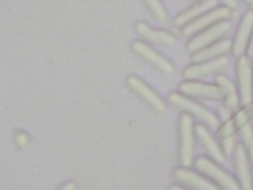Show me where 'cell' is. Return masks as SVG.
<instances>
[{
    "label": "cell",
    "mask_w": 253,
    "mask_h": 190,
    "mask_svg": "<svg viewBox=\"0 0 253 190\" xmlns=\"http://www.w3.org/2000/svg\"><path fill=\"white\" fill-rule=\"evenodd\" d=\"M236 75L238 80L240 101L244 106L248 105L253 99V75L251 60L243 54L238 57L236 64Z\"/></svg>",
    "instance_id": "5b68a950"
},
{
    "label": "cell",
    "mask_w": 253,
    "mask_h": 190,
    "mask_svg": "<svg viewBox=\"0 0 253 190\" xmlns=\"http://www.w3.org/2000/svg\"><path fill=\"white\" fill-rule=\"evenodd\" d=\"M247 48H248V58L250 60L253 59V32L251 34V37H250V40L248 42V46H247Z\"/></svg>",
    "instance_id": "603a6c76"
},
{
    "label": "cell",
    "mask_w": 253,
    "mask_h": 190,
    "mask_svg": "<svg viewBox=\"0 0 253 190\" xmlns=\"http://www.w3.org/2000/svg\"><path fill=\"white\" fill-rule=\"evenodd\" d=\"M169 102L176 108L184 111L185 113L192 115L198 119H200L203 123L207 124L209 127H217L219 122L218 118L212 114L209 109L204 107L203 105L191 100L190 98L177 93L172 92L168 96Z\"/></svg>",
    "instance_id": "6da1fadb"
},
{
    "label": "cell",
    "mask_w": 253,
    "mask_h": 190,
    "mask_svg": "<svg viewBox=\"0 0 253 190\" xmlns=\"http://www.w3.org/2000/svg\"><path fill=\"white\" fill-rule=\"evenodd\" d=\"M229 63L227 56H218L210 60L198 62V64L190 65L183 71L186 79H198L223 70Z\"/></svg>",
    "instance_id": "30bf717a"
},
{
    "label": "cell",
    "mask_w": 253,
    "mask_h": 190,
    "mask_svg": "<svg viewBox=\"0 0 253 190\" xmlns=\"http://www.w3.org/2000/svg\"><path fill=\"white\" fill-rule=\"evenodd\" d=\"M216 83L219 87L222 88L224 94H225V99H224V106L227 107L231 113H234L238 109V95H237V90L233 82L225 75L223 74H218L216 76Z\"/></svg>",
    "instance_id": "d6986e66"
},
{
    "label": "cell",
    "mask_w": 253,
    "mask_h": 190,
    "mask_svg": "<svg viewBox=\"0 0 253 190\" xmlns=\"http://www.w3.org/2000/svg\"><path fill=\"white\" fill-rule=\"evenodd\" d=\"M171 189H182L181 186H172Z\"/></svg>",
    "instance_id": "4316f807"
},
{
    "label": "cell",
    "mask_w": 253,
    "mask_h": 190,
    "mask_svg": "<svg viewBox=\"0 0 253 190\" xmlns=\"http://www.w3.org/2000/svg\"><path fill=\"white\" fill-rule=\"evenodd\" d=\"M126 83L129 88L142 98L156 113L163 114L166 110V105L161 97L152 90L145 82L134 75H128Z\"/></svg>",
    "instance_id": "ba28073f"
},
{
    "label": "cell",
    "mask_w": 253,
    "mask_h": 190,
    "mask_svg": "<svg viewBox=\"0 0 253 190\" xmlns=\"http://www.w3.org/2000/svg\"><path fill=\"white\" fill-rule=\"evenodd\" d=\"M252 187H253V186H252Z\"/></svg>",
    "instance_id": "f1b7e54d"
},
{
    "label": "cell",
    "mask_w": 253,
    "mask_h": 190,
    "mask_svg": "<svg viewBox=\"0 0 253 190\" xmlns=\"http://www.w3.org/2000/svg\"><path fill=\"white\" fill-rule=\"evenodd\" d=\"M196 135L198 136L204 148L210 153V155L216 162H223L225 158V153L223 152L221 146L213 139L211 134L204 125H197L194 129Z\"/></svg>",
    "instance_id": "e0dca14e"
},
{
    "label": "cell",
    "mask_w": 253,
    "mask_h": 190,
    "mask_svg": "<svg viewBox=\"0 0 253 190\" xmlns=\"http://www.w3.org/2000/svg\"><path fill=\"white\" fill-rule=\"evenodd\" d=\"M174 177L184 184L185 186L193 189L199 190H217L218 187L206 179L205 177L199 175L195 171L188 169L186 167H178L173 171Z\"/></svg>",
    "instance_id": "5bb4252c"
},
{
    "label": "cell",
    "mask_w": 253,
    "mask_h": 190,
    "mask_svg": "<svg viewBox=\"0 0 253 190\" xmlns=\"http://www.w3.org/2000/svg\"><path fill=\"white\" fill-rule=\"evenodd\" d=\"M253 32V10H248L242 16L238 28L236 30V34L234 36L231 51L232 54L236 57H239L243 54L245 49L247 48L248 42L250 40L251 34Z\"/></svg>",
    "instance_id": "8fae6325"
},
{
    "label": "cell",
    "mask_w": 253,
    "mask_h": 190,
    "mask_svg": "<svg viewBox=\"0 0 253 190\" xmlns=\"http://www.w3.org/2000/svg\"><path fill=\"white\" fill-rule=\"evenodd\" d=\"M253 118V104L250 103L245 105L239 111L233 115V117L229 118L219 127L217 131V137L219 141L226 140L229 138H234V134L239 132V130L244 127L246 124L250 123Z\"/></svg>",
    "instance_id": "52a82bcc"
},
{
    "label": "cell",
    "mask_w": 253,
    "mask_h": 190,
    "mask_svg": "<svg viewBox=\"0 0 253 190\" xmlns=\"http://www.w3.org/2000/svg\"><path fill=\"white\" fill-rule=\"evenodd\" d=\"M195 164L201 172L206 174L221 188L226 190H238L241 188L238 182L228 172L223 170L212 160L201 156L196 159Z\"/></svg>",
    "instance_id": "3957f363"
},
{
    "label": "cell",
    "mask_w": 253,
    "mask_h": 190,
    "mask_svg": "<svg viewBox=\"0 0 253 190\" xmlns=\"http://www.w3.org/2000/svg\"><path fill=\"white\" fill-rule=\"evenodd\" d=\"M230 15H231V10L225 6L213 8L208 11L207 13L203 14L202 16L198 17L194 21L185 25L182 30V34L186 37L195 35L217 22H220L229 18Z\"/></svg>",
    "instance_id": "277c9868"
},
{
    "label": "cell",
    "mask_w": 253,
    "mask_h": 190,
    "mask_svg": "<svg viewBox=\"0 0 253 190\" xmlns=\"http://www.w3.org/2000/svg\"><path fill=\"white\" fill-rule=\"evenodd\" d=\"M143 1L147 6L149 12L157 21L163 22L167 19L168 17L167 11L160 0H143Z\"/></svg>",
    "instance_id": "44dd1931"
},
{
    "label": "cell",
    "mask_w": 253,
    "mask_h": 190,
    "mask_svg": "<svg viewBox=\"0 0 253 190\" xmlns=\"http://www.w3.org/2000/svg\"><path fill=\"white\" fill-rule=\"evenodd\" d=\"M216 0H200L197 1L194 5L184 10L173 21V25L175 27H183L188 23L194 21L198 17L207 13L208 11L216 7Z\"/></svg>",
    "instance_id": "2e32d148"
},
{
    "label": "cell",
    "mask_w": 253,
    "mask_h": 190,
    "mask_svg": "<svg viewBox=\"0 0 253 190\" xmlns=\"http://www.w3.org/2000/svg\"><path fill=\"white\" fill-rule=\"evenodd\" d=\"M73 188H74V185L71 184V183H69V184H67V185H65V186L62 187V189H64V190H71V189H73Z\"/></svg>",
    "instance_id": "d4e9b609"
},
{
    "label": "cell",
    "mask_w": 253,
    "mask_h": 190,
    "mask_svg": "<svg viewBox=\"0 0 253 190\" xmlns=\"http://www.w3.org/2000/svg\"><path fill=\"white\" fill-rule=\"evenodd\" d=\"M240 136L242 139V144L246 149L249 160L253 161V128L250 123L246 124L240 130Z\"/></svg>",
    "instance_id": "ffe728a7"
},
{
    "label": "cell",
    "mask_w": 253,
    "mask_h": 190,
    "mask_svg": "<svg viewBox=\"0 0 253 190\" xmlns=\"http://www.w3.org/2000/svg\"><path fill=\"white\" fill-rule=\"evenodd\" d=\"M218 1L221 2L225 7L229 8L230 10H234L238 7L237 0H218Z\"/></svg>",
    "instance_id": "7402d4cb"
},
{
    "label": "cell",
    "mask_w": 253,
    "mask_h": 190,
    "mask_svg": "<svg viewBox=\"0 0 253 190\" xmlns=\"http://www.w3.org/2000/svg\"><path fill=\"white\" fill-rule=\"evenodd\" d=\"M136 32L145 40L149 41L150 43L165 46V47H172L175 46L177 43V39L171 33L165 30H158L149 27L144 22H138L135 24Z\"/></svg>",
    "instance_id": "9a60e30c"
},
{
    "label": "cell",
    "mask_w": 253,
    "mask_h": 190,
    "mask_svg": "<svg viewBox=\"0 0 253 190\" xmlns=\"http://www.w3.org/2000/svg\"><path fill=\"white\" fill-rule=\"evenodd\" d=\"M233 152L235 171L238 176L240 186L244 189H251L253 185L249 167V157L246 149L242 143H237L235 144Z\"/></svg>",
    "instance_id": "4fadbf2b"
},
{
    "label": "cell",
    "mask_w": 253,
    "mask_h": 190,
    "mask_svg": "<svg viewBox=\"0 0 253 190\" xmlns=\"http://www.w3.org/2000/svg\"><path fill=\"white\" fill-rule=\"evenodd\" d=\"M230 24L224 20L217 22L203 30L202 33H199L195 38L188 42L187 49L190 52H195L205 47H208L227 34V32L230 31Z\"/></svg>",
    "instance_id": "8992f818"
},
{
    "label": "cell",
    "mask_w": 253,
    "mask_h": 190,
    "mask_svg": "<svg viewBox=\"0 0 253 190\" xmlns=\"http://www.w3.org/2000/svg\"><path fill=\"white\" fill-rule=\"evenodd\" d=\"M232 43L228 40H223L217 43H213L208 47H205L194 52L192 55V61L198 63L212 58H216L225 54L229 49H231Z\"/></svg>",
    "instance_id": "ac0fdd59"
},
{
    "label": "cell",
    "mask_w": 253,
    "mask_h": 190,
    "mask_svg": "<svg viewBox=\"0 0 253 190\" xmlns=\"http://www.w3.org/2000/svg\"><path fill=\"white\" fill-rule=\"evenodd\" d=\"M133 51L141 56L143 59L148 61L151 65L157 68L159 71L165 74H172L175 71V67L173 64L160 53L153 50L147 45L141 42H133L132 43Z\"/></svg>",
    "instance_id": "7c38bea8"
},
{
    "label": "cell",
    "mask_w": 253,
    "mask_h": 190,
    "mask_svg": "<svg viewBox=\"0 0 253 190\" xmlns=\"http://www.w3.org/2000/svg\"><path fill=\"white\" fill-rule=\"evenodd\" d=\"M244 2H245L250 8H253V0H244Z\"/></svg>",
    "instance_id": "484cf974"
},
{
    "label": "cell",
    "mask_w": 253,
    "mask_h": 190,
    "mask_svg": "<svg viewBox=\"0 0 253 190\" xmlns=\"http://www.w3.org/2000/svg\"><path fill=\"white\" fill-rule=\"evenodd\" d=\"M16 141L20 145H24L27 142V137L25 134H18L16 137Z\"/></svg>",
    "instance_id": "cb8c5ba5"
},
{
    "label": "cell",
    "mask_w": 253,
    "mask_h": 190,
    "mask_svg": "<svg viewBox=\"0 0 253 190\" xmlns=\"http://www.w3.org/2000/svg\"><path fill=\"white\" fill-rule=\"evenodd\" d=\"M179 159L183 166L194 162V128L191 115L182 114L179 120Z\"/></svg>",
    "instance_id": "7a4b0ae2"
},
{
    "label": "cell",
    "mask_w": 253,
    "mask_h": 190,
    "mask_svg": "<svg viewBox=\"0 0 253 190\" xmlns=\"http://www.w3.org/2000/svg\"><path fill=\"white\" fill-rule=\"evenodd\" d=\"M179 90L192 97H199L212 101H224L225 99V94L222 88L218 85L187 81L180 84Z\"/></svg>",
    "instance_id": "9c48e42d"
},
{
    "label": "cell",
    "mask_w": 253,
    "mask_h": 190,
    "mask_svg": "<svg viewBox=\"0 0 253 190\" xmlns=\"http://www.w3.org/2000/svg\"><path fill=\"white\" fill-rule=\"evenodd\" d=\"M189 1H200V0H189Z\"/></svg>",
    "instance_id": "83f0119b"
}]
</instances>
